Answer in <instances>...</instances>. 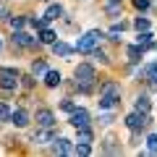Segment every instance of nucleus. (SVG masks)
Returning <instances> with one entry per match:
<instances>
[{
  "instance_id": "obj_1",
  "label": "nucleus",
  "mask_w": 157,
  "mask_h": 157,
  "mask_svg": "<svg viewBox=\"0 0 157 157\" xmlns=\"http://www.w3.org/2000/svg\"><path fill=\"white\" fill-rule=\"evenodd\" d=\"M97 84H100V73H97V66L92 60H81L76 68H73V89L78 94H94Z\"/></svg>"
},
{
  "instance_id": "obj_2",
  "label": "nucleus",
  "mask_w": 157,
  "mask_h": 157,
  "mask_svg": "<svg viewBox=\"0 0 157 157\" xmlns=\"http://www.w3.org/2000/svg\"><path fill=\"white\" fill-rule=\"evenodd\" d=\"M123 100V86L115 78H102L97 84V107L100 110H115Z\"/></svg>"
},
{
  "instance_id": "obj_3",
  "label": "nucleus",
  "mask_w": 157,
  "mask_h": 157,
  "mask_svg": "<svg viewBox=\"0 0 157 157\" xmlns=\"http://www.w3.org/2000/svg\"><path fill=\"white\" fill-rule=\"evenodd\" d=\"M8 45H11L13 52H24V50H37L39 39L34 37V34H29L26 29H11V37H8Z\"/></svg>"
},
{
  "instance_id": "obj_4",
  "label": "nucleus",
  "mask_w": 157,
  "mask_h": 157,
  "mask_svg": "<svg viewBox=\"0 0 157 157\" xmlns=\"http://www.w3.org/2000/svg\"><path fill=\"white\" fill-rule=\"evenodd\" d=\"M102 39H107V32H102V29H89V32H84L76 42H73V47H76L78 55H89L97 45H102Z\"/></svg>"
},
{
  "instance_id": "obj_5",
  "label": "nucleus",
  "mask_w": 157,
  "mask_h": 157,
  "mask_svg": "<svg viewBox=\"0 0 157 157\" xmlns=\"http://www.w3.org/2000/svg\"><path fill=\"white\" fill-rule=\"evenodd\" d=\"M21 89V71L16 66H0V92L16 94Z\"/></svg>"
},
{
  "instance_id": "obj_6",
  "label": "nucleus",
  "mask_w": 157,
  "mask_h": 157,
  "mask_svg": "<svg viewBox=\"0 0 157 157\" xmlns=\"http://www.w3.org/2000/svg\"><path fill=\"white\" fill-rule=\"evenodd\" d=\"M123 126H126L128 131H141V134H144V131H149L152 126H155V121H152V115H149V113L131 110L128 115L123 118Z\"/></svg>"
},
{
  "instance_id": "obj_7",
  "label": "nucleus",
  "mask_w": 157,
  "mask_h": 157,
  "mask_svg": "<svg viewBox=\"0 0 157 157\" xmlns=\"http://www.w3.org/2000/svg\"><path fill=\"white\" fill-rule=\"evenodd\" d=\"M32 118H34V123H37V128H55L58 126V118H55V113L50 110V107H37V110L32 113Z\"/></svg>"
},
{
  "instance_id": "obj_8",
  "label": "nucleus",
  "mask_w": 157,
  "mask_h": 157,
  "mask_svg": "<svg viewBox=\"0 0 157 157\" xmlns=\"http://www.w3.org/2000/svg\"><path fill=\"white\" fill-rule=\"evenodd\" d=\"M144 55H147V50L141 45H136V42H134V45H126V63H128V71L131 73L144 63Z\"/></svg>"
},
{
  "instance_id": "obj_9",
  "label": "nucleus",
  "mask_w": 157,
  "mask_h": 157,
  "mask_svg": "<svg viewBox=\"0 0 157 157\" xmlns=\"http://www.w3.org/2000/svg\"><path fill=\"white\" fill-rule=\"evenodd\" d=\"M68 126H73V128H81V126H92V113L86 110V107L76 105V110L68 113Z\"/></svg>"
},
{
  "instance_id": "obj_10",
  "label": "nucleus",
  "mask_w": 157,
  "mask_h": 157,
  "mask_svg": "<svg viewBox=\"0 0 157 157\" xmlns=\"http://www.w3.org/2000/svg\"><path fill=\"white\" fill-rule=\"evenodd\" d=\"M100 152H102V155L118 157V155H123V144H121V139H118L115 134H107L105 139L100 141Z\"/></svg>"
},
{
  "instance_id": "obj_11",
  "label": "nucleus",
  "mask_w": 157,
  "mask_h": 157,
  "mask_svg": "<svg viewBox=\"0 0 157 157\" xmlns=\"http://www.w3.org/2000/svg\"><path fill=\"white\" fill-rule=\"evenodd\" d=\"M50 152H52V155H60V157L73 155V139H66V136L58 134L55 139L50 141Z\"/></svg>"
},
{
  "instance_id": "obj_12",
  "label": "nucleus",
  "mask_w": 157,
  "mask_h": 157,
  "mask_svg": "<svg viewBox=\"0 0 157 157\" xmlns=\"http://www.w3.org/2000/svg\"><path fill=\"white\" fill-rule=\"evenodd\" d=\"M32 113L26 110V107H13V113H11V126H16V128H29V126H32Z\"/></svg>"
},
{
  "instance_id": "obj_13",
  "label": "nucleus",
  "mask_w": 157,
  "mask_h": 157,
  "mask_svg": "<svg viewBox=\"0 0 157 157\" xmlns=\"http://www.w3.org/2000/svg\"><path fill=\"white\" fill-rule=\"evenodd\" d=\"M123 11H126L123 0H105V3H102V13H105L110 21H118V18L123 16Z\"/></svg>"
},
{
  "instance_id": "obj_14",
  "label": "nucleus",
  "mask_w": 157,
  "mask_h": 157,
  "mask_svg": "<svg viewBox=\"0 0 157 157\" xmlns=\"http://www.w3.org/2000/svg\"><path fill=\"white\" fill-rule=\"evenodd\" d=\"M89 60L94 63V66H102V68H110V66H113V60H110V52H107L102 45H97L94 50L89 52Z\"/></svg>"
},
{
  "instance_id": "obj_15",
  "label": "nucleus",
  "mask_w": 157,
  "mask_h": 157,
  "mask_svg": "<svg viewBox=\"0 0 157 157\" xmlns=\"http://www.w3.org/2000/svg\"><path fill=\"white\" fill-rule=\"evenodd\" d=\"M42 84H45L47 89H58V86H63V73L55 71V68H47V71L42 73Z\"/></svg>"
},
{
  "instance_id": "obj_16",
  "label": "nucleus",
  "mask_w": 157,
  "mask_h": 157,
  "mask_svg": "<svg viewBox=\"0 0 157 157\" xmlns=\"http://www.w3.org/2000/svg\"><path fill=\"white\" fill-rule=\"evenodd\" d=\"M55 136H58L55 128H37V131H34V136H32V141H34L37 147H47Z\"/></svg>"
},
{
  "instance_id": "obj_17",
  "label": "nucleus",
  "mask_w": 157,
  "mask_h": 157,
  "mask_svg": "<svg viewBox=\"0 0 157 157\" xmlns=\"http://www.w3.org/2000/svg\"><path fill=\"white\" fill-rule=\"evenodd\" d=\"M42 16H45L50 24H52V21H60V18L66 16V8H63V3H55V0H52V3H47V8H45Z\"/></svg>"
},
{
  "instance_id": "obj_18",
  "label": "nucleus",
  "mask_w": 157,
  "mask_h": 157,
  "mask_svg": "<svg viewBox=\"0 0 157 157\" xmlns=\"http://www.w3.org/2000/svg\"><path fill=\"white\" fill-rule=\"evenodd\" d=\"M50 50H52V55H58V58H71L73 52H76V47H73V45H68V42H63V39L58 37L55 42L50 45Z\"/></svg>"
},
{
  "instance_id": "obj_19",
  "label": "nucleus",
  "mask_w": 157,
  "mask_h": 157,
  "mask_svg": "<svg viewBox=\"0 0 157 157\" xmlns=\"http://www.w3.org/2000/svg\"><path fill=\"white\" fill-rule=\"evenodd\" d=\"M37 39H39V45H45V47H50L52 42H55V39H58V32H55V29L50 26V24H47L45 29H39V32H37Z\"/></svg>"
},
{
  "instance_id": "obj_20",
  "label": "nucleus",
  "mask_w": 157,
  "mask_h": 157,
  "mask_svg": "<svg viewBox=\"0 0 157 157\" xmlns=\"http://www.w3.org/2000/svg\"><path fill=\"white\" fill-rule=\"evenodd\" d=\"M134 110H139V113H152V97H149V92H141V94H136V100H134Z\"/></svg>"
},
{
  "instance_id": "obj_21",
  "label": "nucleus",
  "mask_w": 157,
  "mask_h": 157,
  "mask_svg": "<svg viewBox=\"0 0 157 157\" xmlns=\"http://www.w3.org/2000/svg\"><path fill=\"white\" fill-rule=\"evenodd\" d=\"M73 141L94 144V128H92V126H81V128H76V139H73Z\"/></svg>"
},
{
  "instance_id": "obj_22",
  "label": "nucleus",
  "mask_w": 157,
  "mask_h": 157,
  "mask_svg": "<svg viewBox=\"0 0 157 157\" xmlns=\"http://www.w3.org/2000/svg\"><path fill=\"white\" fill-rule=\"evenodd\" d=\"M131 29L134 32H147V29H152V21L147 13H139V16H134V21H131Z\"/></svg>"
},
{
  "instance_id": "obj_23",
  "label": "nucleus",
  "mask_w": 157,
  "mask_h": 157,
  "mask_svg": "<svg viewBox=\"0 0 157 157\" xmlns=\"http://www.w3.org/2000/svg\"><path fill=\"white\" fill-rule=\"evenodd\" d=\"M47 68H50V66H47V58H34V60L29 63V71H32L37 78H42V73H45Z\"/></svg>"
},
{
  "instance_id": "obj_24",
  "label": "nucleus",
  "mask_w": 157,
  "mask_h": 157,
  "mask_svg": "<svg viewBox=\"0 0 157 157\" xmlns=\"http://www.w3.org/2000/svg\"><path fill=\"white\" fill-rule=\"evenodd\" d=\"M115 121H118L115 110H102V113H100V118H97V126H100V128H110Z\"/></svg>"
},
{
  "instance_id": "obj_25",
  "label": "nucleus",
  "mask_w": 157,
  "mask_h": 157,
  "mask_svg": "<svg viewBox=\"0 0 157 157\" xmlns=\"http://www.w3.org/2000/svg\"><path fill=\"white\" fill-rule=\"evenodd\" d=\"M47 24H50V21H47L45 16H39V18H37L34 13H26V26H29V29H34V32H39V29H45Z\"/></svg>"
},
{
  "instance_id": "obj_26",
  "label": "nucleus",
  "mask_w": 157,
  "mask_h": 157,
  "mask_svg": "<svg viewBox=\"0 0 157 157\" xmlns=\"http://www.w3.org/2000/svg\"><path fill=\"white\" fill-rule=\"evenodd\" d=\"M8 26L11 29H26V13H11V18H8Z\"/></svg>"
},
{
  "instance_id": "obj_27",
  "label": "nucleus",
  "mask_w": 157,
  "mask_h": 157,
  "mask_svg": "<svg viewBox=\"0 0 157 157\" xmlns=\"http://www.w3.org/2000/svg\"><path fill=\"white\" fill-rule=\"evenodd\" d=\"M34 84H37V76H34L32 71H26V73H21V89H26V92H32V89H34Z\"/></svg>"
},
{
  "instance_id": "obj_28",
  "label": "nucleus",
  "mask_w": 157,
  "mask_h": 157,
  "mask_svg": "<svg viewBox=\"0 0 157 157\" xmlns=\"http://www.w3.org/2000/svg\"><path fill=\"white\" fill-rule=\"evenodd\" d=\"M76 105H78V102L73 100V97H63V100L58 102V110H63V113L68 115V113H73V110H76Z\"/></svg>"
},
{
  "instance_id": "obj_29",
  "label": "nucleus",
  "mask_w": 157,
  "mask_h": 157,
  "mask_svg": "<svg viewBox=\"0 0 157 157\" xmlns=\"http://www.w3.org/2000/svg\"><path fill=\"white\" fill-rule=\"evenodd\" d=\"M92 144H81V141H73V155L76 157H89L92 155Z\"/></svg>"
},
{
  "instance_id": "obj_30",
  "label": "nucleus",
  "mask_w": 157,
  "mask_h": 157,
  "mask_svg": "<svg viewBox=\"0 0 157 157\" xmlns=\"http://www.w3.org/2000/svg\"><path fill=\"white\" fill-rule=\"evenodd\" d=\"M144 147H147V152H149V155H157V131H149V134H147Z\"/></svg>"
},
{
  "instance_id": "obj_31",
  "label": "nucleus",
  "mask_w": 157,
  "mask_h": 157,
  "mask_svg": "<svg viewBox=\"0 0 157 157\" xmlns=\"http://www.w3.org/2000/svg\"><path fill=\"white\" fill-rule=\"evenodd\" d=\"M131 6H134L139 13H149L152 11V0H131Z\"/></svg>"
},
{
  "instance_id": "obj_32",
  "label": "nucleus",
  "mask_w": 157,
  "mask_h": 157,
  "mask_svg": "<svg viewBox=\"0 0 157 157\" xmlns=\"http://www.w3.org/2000/svg\"><path fill=\"white\" fill-rule=\"evenodd\" d=\"M11 113H13V107H11V105L0 102V123H11Z\"/></svg>"
},
{
  "instance_id": "obj_33",
  "label": "nucleus",
  "mask_w": 157,
  "mask_h": 157,
  "mask_svg": "<svg viewBox=\"0 0 157 157\" xmlns=\"http://www.w3.org/2000/svg\"><path fill=\"white\" fill-rule=\"evenodd\" d=\"M147 92H157V76L147 78Z\"/></svg>"
},
{
  "instance_id": "obj_34",
  "label": "nucleus",
  "mask_w": 157,
  "mask_h": 157,
  "mask_svg": "<svg viewBox=\"0 0 157 157\" xmlns=\"http://www.w3.org/2000/svg\"><path fill=\"white\" fill-rule=\"evenodd\" d=\"M3 47H6V42H3V37H0V52H3Z\"/></svg>"
},
{
  "instance_id": "obj_35",
  "label": "nucleus",
  "mask_w": 157,
  "mask_h": 157,
  "mask_svg": "<svg viewBox=\"0 0 157 157\" xmlns=\"http://www.w3.org/2000/svg\"><path fill=\"white\" fill-rule=\"evenodd\" d=\"M42 3H52V0H42Z\"/></svg>"
}]
</instances>
